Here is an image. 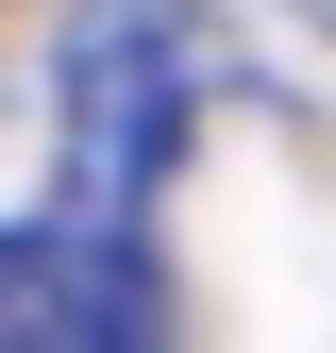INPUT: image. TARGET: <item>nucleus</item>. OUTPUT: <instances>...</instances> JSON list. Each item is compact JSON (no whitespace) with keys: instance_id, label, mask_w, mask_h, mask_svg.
I'll return each mask as SVG.
<instances>
[{"instance_id":"1","label":"nucleus","mask_w":336,"mask_h":353,"mask_svg":"<svg viewBox=\"0 0 336 353\" xmlns=\"http://www.w3.org/2000/svg\"><path fill=\"white\" fill-rule=\"evenodd\" d=\"M185 34H202V17H84L67 51H51V101H67V202H51V236H84V252H151L135 219H151L168 135H185V84H202Z\"/></svg>"},{"instance_id":"2","label":"nucleus","mask_w":336,"mask_h":353,"mask_svg":"<svg viewBox=\"0 0 336 353\" xmlns=\"http://www.w3.org/2000/svg\"><path fill=\"white\" fill-rule=\"evenodd\" d=\"M0 353H168L151 252H84V236H17V303H0Z\"/></svg>"},{"instance_id":"3","label":"nucleus","mask_w":336,"mask_h":353,"mask_svg":"<svg viewBox=\"0 0 336 353\" xmlns=\"http://www.w3.org/2000/svg\"><path fill=\"white\" fill-rule=\"evenodd\" d=\"M0 303H17V236H0Z\"/></svg>"}]
</instances>
